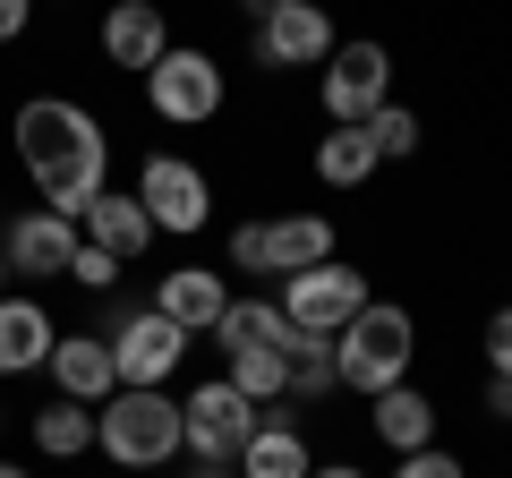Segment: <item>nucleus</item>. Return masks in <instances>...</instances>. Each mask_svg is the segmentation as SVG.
<instances>
[{
    "label": "nucleus",
    "mask_w": 512,
    "mask_h": 478,
    "mask_svg": "<svg viewBox=\"0 0 512 478\" xmlns=\"http://www.w3.org/2000/svg\"><path fill=\"white\" fill-rule=\"evenodd\" d=\"M9 137H18V163H26V180H35V197L52 205V214L77 222L111 188V137H103V120H94L86 103H69V94L18 103Z\"/></svg>",
    "instance_id": "nucleus-1"
},
{
    "label": "nucleus",
    "mask_w": 512,
    "mask_h": 478,
    "mask_svg": "<svg viewBox=\"0 0 512 478\" xmlns=\"http://www.w3.org/2000/svg\"><path fill=\"white\" fill-rule=\"evenodd\" d=\"M180 444H188V419L163 385H120L94 410V453H111L120 470H163Z\"/></svg>",
    "instance_id": "nucleus-2"
},
{
    "label": "nucleus",
    "mask_w": 512,
    "mask_h": 478,
    "mask_svg": "<svg viewBox=\"0 0 512 478\" xmlns=\"http://www.w3.org/2000/svg\"><path fill=\"white\" fill-rule=\"evenodd\" d=\"M410 350H419V325H410V308H393V299H367L359 316H350L342 333H333V368H342L350 393H393L410 385Z\"/></svg>",
    "instance_id": "nucleus-3"
},
{
    "label": "nucleus",
    "mask_w": 512,
    "mask_h": 478,
    "mask_svg": "<svg viewBox=\"0 0 512 478\" xmlns=\"http://www.w3.org/2000/svg\"><path fill=\"white\" fill-rule=\"evenodd\" d=\"M333 257V222L325 214H274V222H239L231 265L239 274H308Z\"/></svg>",
    "instance_id": "nucleus-4"
},
{
    "label": "nucleus",
    "mask_w": 512,
    "mask_h": 478,
    "mask_svg": "<svg viewBox=\"0 0 512 478\" xmlns=\"http://www.w3.org/2000/svg\"><path fill=\"white\" fill-rule=\"evenodd\" d=\"M393 103V52L384 43H333L325 60V120L333 129H367Z\"/></svg>",
    "instance_id": "nucleus-5"
},
{
    "label": "nucleus",
    "mask_w": 512,
    "mask_h": 478,
    "mask_svg": "<svg viewBox=\"0 0 512 478\" xmlns=\"http://www.w3.org/2000/svg\"><path fill=\"white\" fill-rule=\"evenodd\" d=\"M359 308H367V274L342 265V257L308 265V274H282V316H291L299 333H325V342H333Z\"/></svg>",
    "instance_id": "nucleus-6"
},
{
    "label": "nucleus",
    "mask_w": 512,
    "mask_h": 478,
    "mask_svg": "<svg viewBox=\"0 0 512 478\" xmlns=\"http://www.w3.org/2000/svg\"><path fill=\"white\" fill-rule=\"evenodd\" d=\"M146 103L163 111L171 129L214 120V111H222V60H214V52H180V43H171V52L146 69Z\"/></svg>",
    "instance_id": "nucleus-7"
},
{
    "label": "nucleus",
    "mask_w": 512,
    "mask_h": 478,
    "mask_svg": "<svg viewBox=\"0 0 512 478\" xmlns=\"http://www.w3.org/2000/svg\"><path fill=\"white\" fill-rule=\"evenodd\" d=\"M180 419H188V453H197V461H239V453H248V436H256V402L231 385V376L197 385L180 402Z\"/></svg>",
    "instance_id": "nucleus-8"
},
{
    "label": "nucleus",
    "mask_w": 512,
    "mask_h": 478,
    "mask_svg": "<svg viewBox=\"0 0 512 478\" xmlns=\"http://www.w3.org/2000/svg\"><path fill=\"white\" fill-rule=\"evenodd\" d=\"M137 205L154 214V231H205L214 222V188H205L197 163H180V154H146V171H137Z\"/></svg>",
    "instance_id": "nucleus-9"
},
{
    "label": "nucleus",
    "mask_w": 512,
    "mask_h": 478,
    "mask_svg": "<svg viewBox=\"0 0 512 478\" xmlns=\"http://www.w3.org/2000/svg\"><path fill=\"white\" fill-rule=\"evenodd\" d=\"M111 359H120V385H171V368L188 359V333L163 308H120Z\"/></svg>",
    "instance_id": "nucleus-10"
},
{
    "label": "nucleus",
    "mask_w": 512,
    "mask_h": 478,
    "mask_svg": "<svg viewBox=\"0 0 512 478\" xmlns=\"http://www.w3.org/2000/svg\"><path fill=\"white\" fill-rule=\"evenodd\" d=\"M256 60H265V69H325L333 60L325 0H291V9H274V18H256Z\"/></svg>",
    "instance_id": "nucleus-11"
},
{
    "label": "nucleus",
    "mask_w": 512,
    "mask_h": 478,
    "mask_svg": "<svg viewBox=\"0 0 512 478\" xmlns=\"http://www.w3.org/2000/svg\"><path fill=\"white\" fill-rule=\"evenodd\" d=\"M77 222L69 214H52V205H35V214H18L9 231H0V248H9V274L18 282H52V274H69L77 265Z\"/></svg>",
    "instance_id": "nucleus-12"
},
{
    "label": "nucleus",
    "mask_w": 512,
    "mask_h": 478,
    "mask_svg": "<svg viewBox=\"0 0 512 478\" xmlns=\"http://www.w3.org/2000/svg\"><path fill=\"white\" fill-rule=\"evenodd\" d=\"M52 385H60V402L103 410L111 393H120V359H111V333H60V342H52Z\"/></svg>",
    "instance_id": "nucleus-13"
},
{
    "label": "nucleus",
    "mask_w": 512,
    "mask_h": 478,
    "mask_svg": "<svg viewBox=\"0 0 512 478\" xmlns=\"http://www.w3.org/2000/svg\"><path fill=\"white\" fill-rule=\"evenodd\" d=\"M308 470H316V453H308V436H299V410L256 402V436H248V453H239V478H308Z\"/></svg>",
    "instance_id": "nucleus-14"
},
{
    "label": "nucleus",
    "mask_w": 512,
    "mask_h": 478,
    "mask_svg": "<svg viewBox=\"0 0 512 478\" xmlns=\"http://www.w3.org/2000/svg\"><path fill=\"white\" fill-rule=\"evenodd\" d=\"M163 52H171L163 9H154V0H111V18H103V60H111V69H137V77H146Z\"/></svg>",
    "instance_id": "nucleus-15"
},
{
    "label": "nucleus",
    "mask_w": 512,
    "mask_h": 478,
    "mask_svg": "<svg viewBox=\"0 0 512 478\" xmlns=\"http://www.w3.org/2000/svg\"><path fill=\"white\" fill-rule=\"evenodd\" d=\"M77 231H86L94 248H111L120 265H128V257H146V248H154V214L137 205V188H128V197H120V188H103V197H94L86 214H77Z\"/></svg>",
    "instance_id": "nucleus-16"
},
{
    "label": "nucleus",
    "mask_w": 512,
    "mask_h": 478,
    "mask_svg": "<svg viewBox=\"0 0 512 478\" xmlns=\"http://www.w3.org/2000/svg\"><path fill=\"white\" fill-rule=\"evenodd\" d=\"M154 308H163L180 333H214L222 308H231V291H222V274H205V265H171L163 291H154Z\"/></svg>",
    "instance_id": "nucleus-17"
},
{
    "label": "nucleus",
    "mask_w": 512,
    "mask_h": 478,
    "mask_svg": "<svg viewBox=\"0 0 512 478\" xmlns=\"http://www.w3.org/2000/svg\"><path fill=\"white\" fill-rule=\"evenodd\" d=\"M214 333H222V350H282V359H299V342H308V333L282 316V299H231Z\"/></svg>",
    "instance_id": "nucleus-18"
},
{
    "label": "nucleus",
    "mask_w": 512,
    "mask_h": 478,
    "mask_svg": "<svg viewBox=\"0 0 512 478\" xmlns=\"http://www.w3.org/2000/svg\"><path fill=\"white\" fill-rule=\"evenodd\" d=\"M52 316L35 308V299H0V376H35L52 368Z\"/></svg>",
    "instance_id": "nucleus-19"
},
{
    "label": "nucleus",
    "mask_w": 512,
    "mask_h": 478,
    "mask_svg": "<svg viewBox=\"0 0 512 478\" xmlns=\"http://www.w3.org/2000/svg\"><path fill=\"white\" fill-rule=\"evenodd\" d=\"M367 419H376V436L393 444V453H427V444H436V402H427L419 385L376 393V410H367Z\"/></svg>",
    "instance_id": "nucleus-20"
},
{
    "label": "nucleus",
    "mask_w": 512,
    "mask_h": 478,
    "mask_svg": "<svg viewBox=\"0 0 512 478\" xmlns=\"http://www.w3.org/2000/svg\"><path fill=\"white\" fill-rule=\"evenodd\" d=\"M376 163H384V154H376V137H367V129H325V137H316V180H325V188L376 180Z\"/></svg>",
    "instance_id": "nucleus-21"
},
{
    "label": "nucleus",
    "mask_w": 512,
    "mask_h": 478,
    "mask_svg": "<svg viewBox=\"0 0 512 478\" xmlns=\"http://www.w3.org/2000/svg\"><path fill=\"white\" fill-rule=\"evenodd\" d=\"M35 444H43L52 461H77V453H94V410H86V402H52V410L35 419Z\"/></svg>",
    "instance_id": "nucleus-22"
},
{
    "label": "nucleus",
    "mask_w": 512,
    "mask_h": 478,
    "mask_svg": "<svg viewBox=\"0 0 512 478\" xmlns=\"http://www.w3.org/2000/svg\"><path fill=\"white\" fill-rule=\"evenodd\" d=\"M231 385L248 402H291V359L282 350H231Z\"/></svg>",
    "instance_id": "nucleus-23"
},
{
    "label": "nucleus",
    "mask_w": 512,
    "mask_h": 478,
    "mask_svg": "<svg viewBox=\"0 0 512 478\" xmlns=\"http://www.w3.org/2000/svg\"><path fill=\"white\" fill-rule=\"evenodd\" d=\"M333 385H342V368H333V342H325V333H308V342H299V359H291V402H325Z\"/></svg>",
    "instance_id": "nucleus-24"
},
{
    "label": "nucleus",
    "mask_w": 512,
    "mask_h": 478,
    "mask_svg": "<svg viewBox=\"0 0 512 478\" xmlns=\"http://www.w3.org/2000/svg\"><path fill=\"white\" fill-rule=\"evenodd\" d=\"M367 137H376V154H410V146H419V111H410V103H384L376 120H367Z\"/></svg>",
    "instance_id": "nucleus-25"
},
{
    "label": "nucleus",
    "mask_w": 512,
    "mask_h": 478,
    "mask_svg": "<svg viewBox=\"0 0 512 478\" xmlns=\"http://www.w3.org/2000/svg\"><path fill=\"white\" fill-rule=\"evenodd\" d=\"M77 282H86V291H111V282H120V257H111V248H94V239H77V265H69Z\"/></svg>",
    "instance_id": "nucleus-26"
},
{
    "label": "nucleus",
    "mask_w": 512,
    "mask_h": 478,
    "mask_svg": "<svg viewBox=\"0 0 512 478\" xmlns=\"http://www.w3.org/2000/svg\"><path fill=\"white\" fill-rule=\"evenodd\" d=\"M393 478H461V461L427 444V453H402V461H393Z\"/></svg>",
    "instance_id": "nucleus-27"
},
{
    "label": "nucleus",
    "mask_w": 512,
    "mask_h": 478,
    "mask_svg": "<svg viewBox=\"0 0 512 478\" xmlns=\"http://www.w3.org/2000/svg\"><path fill=\"white\" fill-rule=\"evenodd\" d=\"M487 368H495V376H512V308H495V316H487Z\"/></svg>",
    "instance_id": "nucleus-28"
},
{
    "label": "nucleus",
    "mask_w": 512,
    "mask_h": 478,
    "mask_svg": "<svg viewBox=\"0 0 512 478\" xmlns=\"http://www.w3.org/2000/svg\"><path fill=\"white\" fill-rule=\"evenodd\" d=\"M26 18H35V0H0V43H18Z\"/></svg>",
    "instance_id": "nucleus-29"
},
{
    "label": "nucleus",
    "mask_w": 512,
    "mask_h": 478,
    "mask_svg": "<svg viewBox=\"0 0 512 478\" xmlns=\"http://www.w3.org/2000/svg\"><path fill=\"white\" fill-rule=\"evenodd\" d=\"M487 410H495V419H512V376H495V385H487Z\"/></svg>",
    "instance_id": "nucleus-30"
},
{
    "label": "nucleus",
    "mask_w": 512,
    "mask_h": 478,
    "mask_svg": "<svg viewBox=\"0 0 512 478\" xmlns=\"http://www.w3.org/2000/svg\"><path fill=\"white\" fill-rule=\"evenodd\" d=\"M308 478H367V470H350V461H325V470H308Z\"/></svg>",
    "instance_id": "nucleus-31"
},
{
    "label": "nucleus",
    "mask_w": 512,
    "mask_h": 478,
    "mask_svg": "<svg viewBox=\"0 0 512 478\" xmlns=\"http://www.w3.org/2000/svg\"><path fill=\"white\" fill-rule=\"evenodd\" d=\"M197 478H239V470H231V461H197Z\"/></svg>",
    "instance_id": "nucleus-32"
},
{
    "label": "nucleus",
    "mask_w": 512,
    "mask_h": 478,
    "mask_svg": "<svg viewBox=\"0 0 512 478\" xmlns=\"http://www.w3.org/2000/svg\"><path fill=\"white\" fill-rule=\"evenodd\" d=\"M274 9H291V0H248V18H274Z\"/></svg>",
    "instance_id": "nucleus-33"
},
{
    "label": "nucleus",
    "mask_w": 512,
    "mask_h": 478,
    "mask_svg": "<svg viewBox=\"0 0 512 478\" xmlns=\"http://www.w3.org/2000/svg\"><path fill=\"white\" fill-rule=\"evenodd\" d=\"M9 282H18V274H9V248H0V299H9Z\"/></svg>",
    "instance_id": "nucleus-34"
},
{
    "label": "nucleus",
    "mask_w": 512,
    "mask_h": 478,
    "mask_svg": "<svg viewBox=\"0 0 512 478\" xmlns=\"http://www.w3.org/2000/svg\"><path fill=\"white\" fill-rule=\"evenodd\" d=\"M0 478H26V470H18V461H0Z\"/></svg>",
    "instance_id": "nucleus-35"
}]
</instances>
